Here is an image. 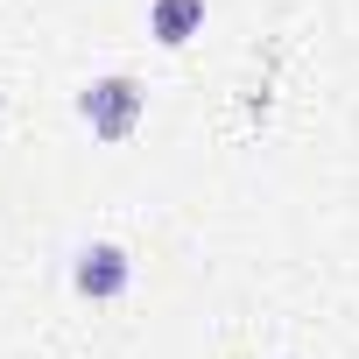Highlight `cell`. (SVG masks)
Here are the masks:
<instances>
[{"label":"cell","instance_id":"3957f363","mask_svg":"<svg viewBox=\"0 0 359 359\" xmlns=\"http://www.w3.org/2000/svg\"><path fill=\"white\" fill-rule=\"evenodd\" d=\"M148 36L162 50H184L191 36H205V0H148Z\"/></svg>","mask_w":359,"mask_h":359},{"label":"cell","instance_id":"6da1fadb","mask_svg":"<svg viewBox=\"0 0 359 359\" xmlns=\"http://www.w3.org/2000/svg\"><path fill=\"white\" fill-rule=\"evenodd\" d=\"M141 113H148V85H141L134 71H106V78H92V85L78 92V120H85L92 141H106V148L134 141Z\"/></svg>","mask_w":359,"mask_h":359},{"label":"cell","instance_id":"7a4b0ae2","mask_svg":"<svg viewBox=\"0 0 359 359\" xmlns=\"http://www.w3.org/2000/svg\"><path fill=\"white\" fill-rule=\"evenodd\" d=\"M71 289H78L85 303H120V296L134 289V254H127L120 240H85V247L71 254Z\"/></svg>","mask_w":359,"mask_h":359}]
</instances>
